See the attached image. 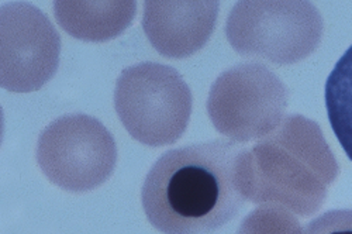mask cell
Masks as SVG:
<instances>
[{"label":"cell","mask_w":352,"mask_h":234,"mask_svg":"<svg viewBox=\"0 0 352 234\" xmlns=\"http://www.w3.org/2000/svg\"><path fill=\"white\" fill-rule=\"evenodd\" d=\"M303 234H352V209H333L313 219Z\"/></svg>","instance_id":"cell-8"},{"label":"cell","mask_w":352,"mask_h":234,"mask_svg":"<svg viewBox=\"0 0 352 234\" xmlns=\"http://www.w3.org/2000/svg\"><path fill=\"white\" fill-rule=\"evenodd\" d=\"M114 107L135 140L160 147L185 133L192 95L181 74L172 67L142 63L120 74L114 91Z\"/></svg>","instance_id":"cell-2"},{"label":"cell","mask_w":352,"mask_h":234,"mask_svg":"<svg viewBox=\"0 0 352 234\" xmlns=\"http://www.w3.org/2000/svg\"><path fill=\"white\" fill-rule=\"evenodd\" d=\"M38 160L47 175L67 168L61 185L65 188H89L94 177L96 184L106 180L114 160V140L107 129L92 116L68 114L56 119L41 134Z\"/></svg>","instance_id":"cell-4"},{"label":"cell","mask_w":352,"mask_h":234,"mask_svg":"<svg viewBox=\"0 0 352 234\" xmlns=\"http://www.w3.org/2000/svg\"><path fill=\"white\" fill-rule=\"evenodd\" d=\"M61 39L48 17L30 3L2 6V86L33 92L50 81L60 61Z\"/></svg>","instance_id":"cell-3"},{"label":"cell","mask_w":352,"mask_h":234,"mask_svg":"<svg viewBox=\"0 0 352 234\" xmlns=\"http://www.w3.org/2000/svg\"><path fill=\"white\" fill-rule=\"evenodd\" d=\"M324 98L330 126L352 161V44L330 72Z\"/></svg>","instance_id":"cell-7"},{"label":"cell","mask_w":352,"mask_h":234,"mask_svg":"<svg viewBox=\"0 0 352 234\" xmlns=\"http://www.w3.org/2000/svg\"><path fill=\"white\" fill-rule=\"evenodd\" d=\"M247 153L243 144L223 138L166 151L142 185L146 219L164 234H210L221 228L247 202Z\"/></svg>","instance_id":"cell-1"},{"label":"cell","mask_w":352,"mask_h":234,"mask_svg":"<svg viewBox=\"0 0 352 234\" xmlns=\"http://www.w3.org/2000/svg\"><path fill=\"white\" fill-rule=\"evenodd\" d=\"M54 14L64 30L85 41L120 36L135 16V2H55Z\"/></svg>","instance_id":"cell-6"},{"label":"cell","mask_w":352,"mask_h":234,"mask_svg":"<svg viewBox=\"0 0 352 234\" xmlns=\"http://www.w3.org/2000/svg\"><path fill=\"white\" fill-rule=\"evenodd\" d=\"M203 3L144 2L142 27L154 48L168 58H185L208 40L212 27L193 20Z\"/></svg>","instance_id":"cell-5"}]
</instances>
